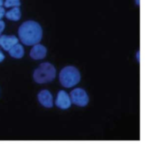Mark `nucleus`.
<instances>
[{"instance_id": "obj_1", "label": "nucleus", "mask_w": 146, "mask_h": 159, "mask_svg": "<svg viewBox=\"0 0 146 159\" xmlns=\"http://www.w3.org/2000/svg\"><path fill=\"white\" fill-rule=\"evenodd\" d=\"M18 34L21 41L27 46L38 44L42 39V28L39 23L27 20L19 27Z\"/></svg>"}, {"instance_id": "obj_2", "label": "nucleus", "mask_w": 146, "mask_h": 159, "mask_svg": "<svg viewBox=\"0 0 146 159\" xmlns=\"http://www.w3.org/2000/svg\"><path fill=\"white\" fill-rule=\"evenodd\" d=\"M56 77V68L54 66L46 62L40 64L33 73L34 81L38 84H46L54 80Z\"/></svg>"}, {"instance_id": "obj_3", "label": "nucleus", "mask_w": 146, "mask_h": 159, "mask_svg": "<svg viewBox=\"0 0 146 159\" xmlns=\"http://www.w3.org/2000/svg\"><path fill=\"white\" fill-rule=\"evenodd\" d=\"M59 79L62 86L71 88L80 81V73L76 67L68 66L62 69L59 74Z\"/></svg>"}, {"instance_id": "obj_4", "label": "nucleus", "mask_w": 146, "mask_h": 159, "mask_svg": "<svg viewBox=\"0 0 146 159\" xmlns=\"http://www.w3.org/2000/svg\"><path fill=\"white\" fill-rule=\"evenodd\" d=\"M71 102L79 107H85L89 102V97L83 89H75L71 92Z\"/></svg>"}, {"instance_id": "obj_5", "label": "nucleus", "mask_w": 146, "mask_h": 159, "mask_svg": "<svg viewBox=\"0 0 146 159\" xmlns=\"http://www.w3.org/2000/svg\"><path fill=\"white\" fill-rule=\"evenodd\" d=\"M56 107L61 109H68L71 106V99L68 94L64 90H60L56 100Z\"/></svg>"}, {"instance_id": "obj_6", "label": "nucleus", "mask_w": 146, "mask_h": 159, "mask_svg": "<svg viewBox=\"0 0 146 159\" xmlns=\"http://www.w3.org/2000/svg\"><path fill=\"white\" fill-rule=\"evenodd\" d=\"M18 39L14 35L0 36V46L6 51H9L14 45L18 43Z\"/></svg>"}, {"instance_id": "obj_7", "label": "nucleus", "mask_w": 146, "mask_h": 159, "mask_svg": "<svg viewBox=\"0 0 146 159\" xmlns=\"http://www.w3.org/2000/svg\"><path fill=\"white\" fill-rule=\"evenodd\" d=\"M38 100L40 104L47 108H51L53 107V97L51 92L46 89L41 90L38 94Z\"/></svg>"}, {"instance_id": "obj_8", "label": "nucleus", "mask_w": 146, "mask_h": 159, "mask_svg": "<svg viewBox=\"0 0 146 159\" xmlns=\"http://www.w3.org/2000/svg\"><path fill=\"white\" fill-rule=\"evenodd\" d=\"M47 49L42 44H35L30 51V56L33 60H41L46 56Z\"/></svg>"}, {"instance_id": "obj_9", "label": "nucleus", "mask_w": 146, "mask_h": 159, "mask_svg": "<svg viewBox=\"0 0 146 159\" xmlns=\"http://www.w3.org/2000/svg\"><path fill=\"white\" fill-rule=\"evenodd\" d=\"M9 53H10V56H12L13 58L21 59L24 55V49H23V47L22 46V44L16 43V45H14L9 50Z\"/></svg>"}, {"instance_id": "obj_10", "label": "nucleus", "mask_w": 146, "mask_h": 159, "mask_svg": "<svg viewBox=\"0 0 146 159\" xmlns=\"http://www.w3.org/2000/svg\"><path fill=\"white\" fill-rule=\"evenodd\" d=\"M7 19L10 20H19L21 19V16H22V13H21V10H20L19 7H15L14 9H12L10 11H8L6 14Z\"/></svg>"}, {"instance_id": "obj_11", "label": "nucleus", "mask_w": 146, "mask_h": 159, "mask_svg": "<svg viewBox=\"0 0 146 159\" xmlns=\"http://www.w3.org/2000/svg\"><path fill=\"white\" fill-rule=\"evenodd\" d=\"M21 5V1L20 0H5L4 2V6L6 8L10 7H19Z\"/></svg>"}, {"instance_id": "obj_12", "label": "nucleus", "mask_w": 146, "mask_h": 159, "mask_svg": "<svg viewBox=\"0 0 146 159\" xmlns=\"http://www.w3.org/2000/svg\"><path fill=\"white\" fill-rule=\"evenodd\" d=\"M4 27H5V23L2 21V20H0V35H1V33L4 29Z\"/></svg>"}, {"instance_id": "obj_13", "label": "nucleus", "mask_w": 146, "mask_h": 159, "mask_svg": "<svg viewBox=\"0 0 146 159\" xmlns=\"http://www.w3.org/2000/svg\"><path fill=\"white\" fill-rule=\"evenodd\" d=\"M4 15H5V11H4V9H3L2 6H0V20L3 18Z\"/></svg>"}, {"instance_id": "obj_14", "label": "nucleus", "mask_w": 146, "mask_h": 159, "mask_svg": "<svg viewBox=\"0 0 146 159\" xmlns=\"http://www.w3.org/2000/svg\"><path fill=\"white\" fill-rule=\"evenodd\" d=\"M4 60V55H3L2 51L0 50V62H2Z\"/></svg>"}, {"instance_id": "obj_15", "label": "nucleus", "mask_w": 146, "mask_h": 159, "mask_svg": "<svg viewBox=\"0 0 146 159\" xmlns=\"http://www.w3.org/2000/svg\"><path fill=\"white\" fill-rule=\"evenodd\" d=\"M3 4V0H0V6H2Z\"/></svg>"}]
</instances>
